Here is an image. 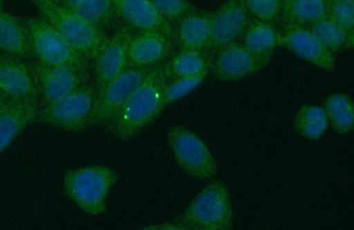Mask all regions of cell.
<instances>
[{
	"mask_svg": "<svg viewBox=\"0 0 354 230\" xmlns=\"http://www.w3.org/2000/svg\"><path fill=\"white\" fill-rule=\"evenodd\" d=\"M167 77V67L153 68L106 125L118 140H134L162 111L161 99Z\"/></svg>",
	"mask_w": 354,
	"mask_h": 230,
	"instance_id": "cell-1",
	"label": "cell"
},
{
	"mask_svg": "<svg viewBox=\"0 0 354 230\" xmlns=\"http://www.w3.org/2000/svg\"><path fill=\"white\" fill-rule=\"evenodd\" d=\"M175 222L185 230L232 229V201L227 185L220 180L210 182Z\"/></svg>",
	"mask_w": 354,
	"mask_h": 230,
	"instance_id": "cell-2",
	"label": "cell"
},
{
	"mask_svg": "<svg viewBox=\"0 0 354 230\" xmlns=\"http://www.w3.org/2000/svg\"><path fill=\"white\" fill-rule=\"evenodd\" d=\"M118 181L115 170L88 166L68 170L63 178L66 196L75 206L93 216L106 213L107 196Z\"/></svg>",
	"mask_w": 354,
	"mask_h": 230,
	"instance_id": "cell-3",
	"label": "cell"
},
{
	"mask_svg": "<svg viewBox=\"0 0 354 230\" xmlns=\"http://www.w3.org/2000/svg\"><path fill=\"white\" fill-rule=\"evenodd\" d=\"M41 17L52 25L72 48L87 61H93L106 37L100 28L82 20L59 4H36Z\"/></svg>",
	"mask_w": 354,
	"mask_h": 230,
	"instance_id": "cell-4",
	"label": "cell"
},
{
	"mask_svg": "<svg viewBox=\"0 0 354 230\" xmlns=\"http://www.w3.org/2000/svg\"><path fill=\"white\" fill-rule=\"evenodd\" d=\"M167 142L179 168L198 181H210L217 174L216 159L204 141L183 125L171 126Z\"/></svg>",
	"mask_w": 354,
	"mask_h": 230,
	"instance_id": "cell-5",
	"label": "cell"
},
{
	"mask_svg": "<svg viewBox=\"0 0 354 230\" xmlns=\"http://www.w3.org/2000/svg\"><path fill=\"white\" fill-rule=\"evenodd\" d=\"M97 93L87 83L55 103L39 106V121L66 131L78 132L88 128Z\"/></svg>",
	"mask_w": 354,
	"mask_h": 230,
	"instance_id": "cell-6",
	"label": "cell"
},
{
	"mask_svg": "<svg viewBox=\"0 0 354 230\" xmlns=\"http://www.w3.org/2000/svg\"><path fill=\"white\" fill-rule=\"evenodd\" d=\"M24 25L37 61L46 65L88 68L86 59L79 55L62 35L43 18H28Z\"/></svg>",
	"mask_w": 354,
	"mask_h": 230,
	"instance_id": "cell-7",
	"label": "cell"
},
{
	"mask_svg": "<svg viewBox=\"0 0 354 230\" xmlns=\"http://www.w3.org/2000/svg\"><path fill=\"white\" fill-rule=\"evenodd\" d=\"M153 68L129 66L122 74L111 81L102 93L97 96L88 127L109 124Z\"/></svg>",
	"mask_w": 354,
	"mask_h": 230,
	"instance_id": "cell-8",
	"label": "cell"
},
{
	"mask_svg": "<svg viewBox=\"0 0 354 230\" xmlns=\"http://www.w3.org/2000/svg\"><path fill=\"white\" fill-rule=\"evenodd\" d=\"M30 66L39 91L40 106L58 102L88 83V68L39 61Z\"/></svg>",
	"mask_w": 354,
	"mask_h": 230,
	"instance_id": "cell-9",
	"label": "cell"
},
{
	"mask_svg": "<svg viewBox=\"0 0 354 230\" xmlns=\"http://www.w3.org/2000/svg\"><path fill=\"white\" fill-rule=\"evenodd\" d=\"M0 94L10 103L40 106L32 70L24 59L0 55Z\"/></svg>",
	"mask_w": 354,
	"mask_h": 230,
	"instance_id": "cell-10",
	"label": "cell"
},
{
	"mask_svg": "<svg viewBox=\"0 0 354 230\" xmlns=\"http://www.w3.org/2000/svg\"><path fill=\"white\" fill-rule=\"evenodd\" d=\"M251 17L245 0H225L212 14L207 49L219 51L223 47L236 43L251 23Z\"/></svg>",
	"mask_w": 354,
	"mask_h": 230,
	"instance_id": "cell-11",
	"label": "cell"
},
{
	"mask_svg": "<svg viewBox=\"0 0 354 230\" xmlns=\"http://www.w3.org/2000/svg\"><path fill=\"white\" fill-rule=\"evenodd\" d=\"M131 34L127 30L116 31L106 39L94 59L96 93L100 95L106 85L129 67V45Z\"/></svg>",
	"mask_w": 354,
	"mask_h": 230,
	"instance_id": "cell-12",
	"label": "cell"
},
{
	"mask_svg": "<svg viewBox=\"0 0 354 230\" xmlns=\"http://www.w3.org/2000/svg\"><path fill=\"white\" fill-rule=\"evenodd\" d=\"M279 34L280 46L286 47L300 59L324 71L331 72L336 68L334 53L322 46L308 28L283 26Z\"/></svg>",
	"mask_w": 354,
	"mask_h": 230,
	"instance_id": "cell-13",
	"label": "cell"
},
{
	"mask_svg": "<svg viewBox=\"0 0 354 230\" xmlns=\"http://www.w3.org/2000/svg\"><path fill=\"white\" fill-rule=\"evenodd\" d=\"M268 62L270 59L250 52L242 44L234 43L217 51L214 71L221 81L235 82L257 73Z\"/></svg>",
	"mask_w": 354,
	"mask_h": 230,
	"instance_id": "cell-14",
	"label": "cell"
},
{
	"mask_svg": "<svg viewBox=\"0 0 354 230\" xmlns=\"http://www.w3.org/2000/svg\"><path fill=\"white\" fill-rule=\"evenodd\" d=\"M115 9L127 23L141 31H156L173 39L171 23L161 17L150 0H113Z\"/></svg>",
	"mask_w": 354,
	"mask_h": 230,
	"instance_id": "cell-15",
	"label": "cell"
},
{
	"mask_svg": "<svg viewBox=\"0 0 354 230\" xmlns=\"http://www.w3.org/2000/svg\"><path fill=\"white\" fill-rule=\"evenodd\" d=\"M172 40L156 31H142L129 45V66L155 68L169 55Z\"/></svg>",
	"mask_w": 354,
	"mask_h": 230,
	"instance_id": "cell-16",
	"label": "cell"
},
{
	"mask_svg": "<svg viewBox=\"0 0 354 230\" xmlns=\"http://www.w3.org/2000/svg\"><path fill=\"white\" fill-rule=\"evenodd\" d=\"M39 106L9 103L0 113V154L28 126L39 121Z\"/></svg>",
	"mask_w": 354,
	"mask_h": 230,
	"instance_id": "cell-17",
	"label": "cell"
},
{
	"mask_svg": "<svg viewBox=\"0 0 354 230\" xmlns=\"http://www.w3.org/2000/svg\"><path fill=\"white\" fill-rule=\"evenodd\" d=\"M0 51L24 61L34 57L24 23L2 9H0Z\"/></svg>",
	"mask_w": 354,
	"mask_h": 230,
	"instance_id": "cell-18",
	"label": "cell"
},
{
	"mask_svg": "<svg viewBox=\"0 0 354 230\" xmlns=\"http://www.w3.org/2000/svg\"><path fill=\"white\" fill-rule=\"evenodd\" d=\"M211 12H192L178 23L176 36L183 50L203 52L207 49L211 36Z\"/></svg>",
	"mask_w": 354,
	"mask_h": 230,
	"instance_id": "cell-19",
	"label": "cell"
},
{
	"mask_svg": "<svg viewBox=\"0 0 354 230\" xmlns=\"http://www.w3.org/2000/svg\"><path fill=\"white\" fill-rule=\"evenodd\" d=\"M328 0H290L282 9L283 26L308 27L328 15Z\"/></svg>",
	"mask_w": 354,
	"mask_h": 230,
	"instance_id": "cell-20",
	"label": "cell"
},
{
	"mask_svg": "<svg viewBox=\"0 0 354 230\" xmlns=\"http://www.w3.org/2000/svg\"><path fill=\"white\" fill-rule=\"evenodd\" d=\"M242 45L250 52L270 59L272 53L280 46V34L274 24L256 21L250 23L242 36Z\"/></svg>",
	"mask_w": 354,
	"mask_h": 230,
	"instance_id": "cell-21",
	"label": "cell"
},
{
	"mask_svg": "<svg viewBox=\"0 0 354 230\" xmlns=\"http://www.w3.org/2000/svg\"><path fill=\"white\" fill-rule=\"evenodd\" d=\"M328 126L324 107L304 105L300 107L293 119L296 133L308 140H319L326 133Z\"/></svg>",
	"mask_w": 354,
	"mask_h": 230,
	"instance_id": "cell-22",
	"label": "cell"
},
{
	"mask_svg": "<svg viewBox=\"0 0 354 230\" xmlns=\"http://www.w3.org/2000/svg\"><path fill=\"white\" fill-rule=\"evenodd\" d=\"M328 124L340 135L353 132L354 127V109L352 99L346 94L335 93L325 102Z\"/></svg>",
	"mask_w": 354,
	"mask_h": 230,
	"instance_id": "cell-23",
	"label": "cell"
},
{
	"mask_svg": "<svg viewBox=\"0 0 354 230\" xmlns=\"http://www.w3.org/2000/svg\"><path fill=\"white\" fill-rule=\"evenodd\" d=\"M320 43L331 52H339L353 46L354 36L346 32L328 17L306 27Z\"/></svg>",
	"mask_w": 354,
	"mask_h": 230,
	"instance_id": "cell-24",
	"label": "cell"
},
{
	"mask_svg": "<svg viewBox=\"0 0 354 230\" xmlns=\"http://www.w3.org/2000/svg\"><path fill=\"white\" fill-rule=\"evenodd\" d=\"M210 61L203 52L182 50L167 66V73L175 78L208 73Z\"/></svg>",
	"mask_w": 354,
	"mask_h": 230,
	"instance_id": "cell-25",
	"label": "cell"
},
{
	"mask_svg": "<svg viewBox=\"0 0 354 230\" xmlns=\"http://www.w3.org/2000/svg\"><path fill=\"white\" fill-rule=\"evenodd\" d=\"M113 10L115 5L113 0H86L71 9L82 20L97 28L109 21Z\"/></svg>",
	"mask_w": 354,
	"mask_h": 230,
	"instance_id": "cell-26",
	"label": "cell"
},
{
	"mask_svg": "<svg viewBox=\"0 0 354 230\" xmlns=\"http://www.w3.org/2000/svg\"><path fill=\"white\" fill-rule=\"evenodd\" d=\"M207 75V73H204L195 77H179L170 83H167L161 99L162 110L197 89L199 85L203 83Z\"/></svg>",
	"mask_w": 354,
	"mask_h": 230,
	"instance_id": "cell-27",
	"label": "cell"
},
{
	"mask_svg": "<svg viewBox=\"0 0 354 230\" xmlns=\"http://www.w3.org/2000/svg\"><path fill=\"white\" fill-rule=\"evenodd\" d=\"M161 17L169 23H180L183 18L196 10L188 0H150Z\"/></svg>",
	"mask_w": 354,
	"mask_h": 230,
	"instance_id": "cell-28",
	"label": "cell"
},
{
	"mask_svg": "<svg viewBox=\"0 0 354 230\" xmlns=\"http://www.w3.org/2000/svg\"><path fill=\"white\" fill-rule=\"evenodd\" d=\"M327 17L354 35V0H328Z\"/></svg>",
	"mask_w": 354,
	"mask_h": 230,
	"instance_id": "cell-29",
	"label": "cell"
},
{
	"mask_svg": "<svg viewBox=\"0 0 354 230\" xmlns=\"http://www.w3.org/2000/svg\"><path fill=\"white\" fill-rule=\"evenodd\" d=\"M250 15L256 20L276 24L282 14L281 0H245Z\"/></svg>",
	"mask_w": 354,
	"mask_h": 230,
	"instance_id": "cell-30",
	"label": "cell"
},
{
	"mask_svg": "<svg viewBox=\"0 0 354 230\" xmlns=\"http://www.w3.org/2000/svg\"><path fill=\"white\" fill-rule=\"evenodd\" d=\"M145 229H153V230H162V229H178V230H185L183 227L180 225L179 223L174 222L173 223H165V224L160 225H153L148 226Z\"/></svg>",
	"mask_w": 354,
	"mask_h": 230,
	"instance_id": "cell-31",
	"label": "cell"
},
{
	"mask_svg": "<svg viewBox=\"0 0 354 230\" xmlns=\"http://www.w3.org/2000/svg\"><path fill=\"white\" fill-rule=\"evenodd\" d=\"M86 1V0H61L59 1V5L64 6V8L71 9L77 8L79 5H81L82 3Z\"/></svg>",
	"mask_w": 354,
	"mask_h": 230,
	"instance_id": "cell-32",
	"label": "cell"
},
{
	"mask_svg": "<svg viewBox=\"0 0 354 230\" xmlns=\"http://www.w3.org/2000/svg\"><path fill=\"white\" fill-rule=\"evenodd\" d=\"M35 4H59L61 0H31Z\"/></svg>",
	"mask_w": 354,
	"mask_h": 230,
	"instance_id": "cell-33",
	"label": "cell"
},
{
	"mask_svg": "<svg viewBox=\"0 0 354 230\" xmlns=\"http://www.w3.org/2000/svg\"><path fill=\"white\" fill-rule=\"evenodd\" d=\"M9 103L10 102H6L5 97L0 94V113H1L3 110L9 105Z\"/></svg>",
	"mask_w": 354,
	"mask_h": 230,
	"instance_id": "cell-34",
	"label": "cell"
},
{
	"mask_svg": "<svg viewBox=\"0 0 354 230\" xmlns=\"http://www.w3.org/2000/svg\"><path fill=\"white\" fill-rule=\"evenodd\" d=\"M290 0H281V3H282V9L286 6L288 3H289Z\"/></svg>",
	"mask_w": 354,
	"mask_h": 230,
	"instance_id": "cell-35",
	"label": "cell"
},
{
	"mask_svg": "<svg viewBox=\"0 0 354 230\" xmlns=\"http://www.w3.org/2000/svg\"><path fill=\"white\" fill-rule=\"evenodd\" d=\"M4 1V0H0V5L2 4V2Z\"/></svg>",
	"mask_w": 354,
	"mask_h": 230,
	"instance_id": "cell-36",
	"label": "cell"
}]
</instances>
